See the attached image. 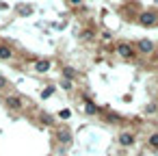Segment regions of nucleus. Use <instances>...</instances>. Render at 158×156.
Instances as JSON below:
<instances>
[{
  "label": "nucleus",
  "instance_id": "nucleus-1",
  "mask_svg": "<svg viewBox=\"0 0 158 156\" xmlns=\"http://www.w3.org/2000/svg\"><path fill=\"white\" fill-rule=\"evenodd\" d=\"M139 22H141V26L149 28V26H154V24L158 22V15H156V13H152V11H145V13H141V15H139Z\"/></svg>",
  "mask_w": 158,
  "mask_h": 156
},
{
  "label": "nucleus",
  "instance_id": "nucleus-2",
  "mask_svg": "<svg viewBox=\"0 0 158 156\" xmlns=\"http://www.w3.org/2000/svg\"><path fill=\"white\" fill-rule=\"evenodd\" d=\"M115 50H117V54L123 57V59H132V57H134V48H132L130 44H123V41H121V44H117Z\"/></svg>",
  "mask_w": 158,
  "mask_h": 156
},
{
  "label": "nucleus",
  "instance_id": "nucleus-3",
  "mask_svg": "<svg viewBox=\"0 0 158 156\" xmlns=\"http://www.w3.org/2000/svg\"><path fill=\"white\" fill-rule=\"evenodd\" d=\"M7 106H9V108H13V111H18V108H22V106H24V102H22V98H20V95H9V98H7Z\"/></svg>",
  "mask_w": 158,
  "mask_h": 156
},
{
  "label": "nucleus",
  "instance_id": "nucleus-4",
  "mask_svg": "<svg viewBox=\"0 0 158 156\" xmlns=\"http://www.w3.org/2000/svg\"><path fill=\"white\" fill-rule=\"evenodd\" d=\"M132 143H134V134H132V132H121V134H119V145L130 147Z\"/></svg>",
  "mask_w": 158,
  "mask_h": 156
},
{
  "label": "nucleus",
  "instance_id": "nucleus-5",
  "mask_svg": "<svg viewBox=\"0 0 158 156\" xmlns=\"http://www.w3.org/2000/svg\"><path fill=\"white\" fill-rule=\"evenodd\" d=\"M139 50H141L143 54H149V52H154V44H152L149 39H141V41H139Z\"/></svg>",
  "mask_w": 158,
  "mask_h": 156
},
{
  "label": "nucleus",
  "instance_id": "nucleus-6",
  "mask_svg": "<svg viewBox=\"0 0 158 156\" xmlns=\"http://www.w3.org/2000/svg\"><path fill=\"white\" fill-rule=\"evenodd\" d=\"M35 70H37L39 74H46V72L50 70V61H48V59H39V61L35 63Z\"/></svg>",
  "mask_w": 158,
  "mask_h": 156
},
{
  "label": "nucleus",
  "instance_id": "nucleus-7",
  "mask_svg": "<svg viewBox=\"0 0 158 156\" xmlns=\"http://www.w3.org/2000/svg\"><path fill=\"white\" fill-rule=\"evenodd\" d=\"M11 57H13V50L5 44H0V59H11Z\"/></svg>",
  "mask_w": 158,
  "mask_h": 156
},
{
  "label": "nucleus",
  "instance_id": "nucleus-8",
  "mask_svg": "<svg viewBox=\"0 0 158 156\" xmlns=\"http://www.w3.org/2000/svg\"><path fill=\"white\" fill-rule=\"evenodd\" d=\"M59 141L61 143H69L72 141V132L69 130H59Z\"/></svg>",
  "mask_w": 158,
  "mask_h": 156
},
{
  "label": "nucleus",
  "instance_id": "nucleus-9",
  "mask_svg": "<svg viewBox=\"0 0 158 156\" xmlns=\"http://www.w3.org/2000/svg\"><path fill=\"white\" fill-rule=\"evenodd\" d=\"M63 76H65L67 80H74V78H76V72H74L72 67H63Z\"/></svg>",
  "mask_w": 158,
  "mask_h": 156
},
{
  "label": "nucleus",
  "instance_id": "nucleus-10",
  "mask_svg": "<svg viewBox=\"0 0 158 156\" xmlns=\"http://www.w3.org/2000/svg\"><path fill=\"white\" fill-rule=\"evenodd\" d=\"M85 111H87V113H91V115H93V113H98V106H95V104H93V102H89V100H87V104H85Z\"/></svg>",
  "mask_w": 158,
  "mask_h": 156
},
{
  "label": "nucleus",
  "instance_id": "nucleus-11",
  "mask_svg": "<svg viewBox=\"0 0 158 156\" xmlns=\"http://www.w3.org/2000/svg\"><path fill=\"white\" fill-rule=\"evenodd\" d=\"M149 145L158 150V132H154V134H149Z\"/></svg>",
  "mask_w": 158,
  "mask_h": 156
},
{
  "label": "nucleus",
  "instance_id": "nucleus-12",
  "mask_svg": "<svg viewBox=\"0 0 158 156\" xmlns=\"http://www.w3.org/2000/svg\"><path fill=\"white\" fill-rule=\"evenodd\" d=\"M61 87H63V89H72V80L63 78V80H61Z\"/></svg>",
  "mask_w": 158,
  "mask_h": 156
},
{
  "label": "nucleus",
  "instance_id": "nucleus-13",
  "mask_svg": "<svg viewBox=\"0 0 158 156\" xmlns=\"http://www.w3.org/2000/svg\"><path fill=\"white\" fill-rule=\"evenodd\" d=\"M67 2L74 5V7H80V5H82V0H67Z\"/></svg>",
  "mask_w": 158,
  "mask_h": 156
},
{
  "label": "nucleus",
  "instance_id": "nucleus-14",
  "mask_svg": "<svg viewBox=\"0 0 158 156\" xmlns=\"http://www.w3.org/2000/svg\"><path fill=\"white\" fill-rule=\"evenodd\" d=\"M110 37H113V35H110V33H108V31H106V33H102V39H104V41H108V39H110Z\"/></svg>",
  "mask_w": 158,
  "mask_h": 156
},
{
  "label": "nucleus",
  "instance_id": "nucleus-15",
  "mask_svg": "<svg viewBox=\"0 0 158 156\" xmlns=\"http://www.w3.org/2000/svg\"><path fill=\"white\" fill-rule=\"evenodd\" d=\"M52 91H54V87H48V89H46V91H44V98H48V95H50V93H52Z\"/></svg>",
  "mask_w": 158,
  "mask_h": 156
},
{
  "label": "nucleus",
  "instance_id": "nucleus-16",
  "mask_svg": "<svg viewBox=\"0 0 158 156\" xmlns=\"http://www.w3.org/2000/svg\"><path fill=\"white\" fill-rule=\"evenodd\" d=\"M59 117H63V119H67V117H69V111H61V113H59Z\"/></svg>",
  "mask_w": 158,
  "mask_h": 156
},
{
  "label": "nucleus",
  "instance_id": "nucleus-17",
  "mask_svg": "<svg viewBox=\"0 0 158 156\" xmlns=\"http://www.w3.org/2000/svg\"><path fill=\"white\" fill-rule=\"evenodd\" d=\"M2 87H7V78H2V76H0V89H2Z\"/></svg>",
  "mask_w": 158,
  "mask_h": 156
}]
</instances>
